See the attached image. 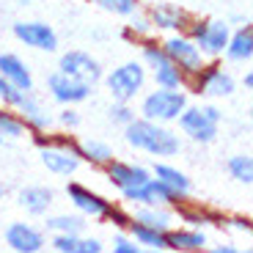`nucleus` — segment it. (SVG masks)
I'll return each mask as SVG.
<instances>
[{
    "label": "nucleus",
    "mask_w": 253,
    "mask_h": 253,
    "mask_svg": "<svg viewBox=\"0 0 253 253\" xmlns=\"http://www.w3.org/2000/svg\"><path fill=\"white\" fill-rule=\"evenodd\" d=\"M14 110L19 113V119L25 121L28 132H50V129H55L52 110H47V105L39 99L33 91H25V94H22V99L17 102V108H14Z\"/></svg>",
    "instance_id": "nucleus-17"
},
{
    "label": "nucleus",
    "mask_w": 253,
    "mask_h": 253,
    "mask_svg": "<svg viewBox=\"0 0 253 253\" xmlns=\"http://www.w3.org/2000/svg\"><path fill=\"white\" fill-rule=\"evenodd\" d=\"M176 132L182 135V140H190L196 146H209L220 138L223 126V110L212 102H187V108L179 113Z\"/></svg>",
    "instance_id": "nucleus-2"
},
{
    "label": "nucleus",
    "mask_w": 253,
    "mask_h": 253,
    "mask_svg": "<svg viewBox=\"0 0 253 253\" xmlns=\"http://www.w3.org/2000/svg\"><path fill=\"white\" fill-rule=\"evenodd\" d=\"M152 176H157L168 190H173L179 201L190 198V193H193V179H190V173H187V171H182L179 165L168 163V160H154Z\"/></svg>",
    "instance_id": "nucleus-21"
},
{
    "label": "nucleus",
    "mask_w": 253,
    "mask_h": 253,
    "mask_svg": "<svg viewBox=\"0 0 253 253\" xmlns=\"http://www.w3.org/2000/svg\"><path fill=\"white\" fill-rule=\"evenodd\" d=\"M237 85H242L245 91H251V88H253V72H251V69H245V72H242V77L237 80Z\"/></svg>",
    "instance_id": "nucleus-41"
},
{
    "label": "nucleus",
    "mask_w": 253,
    "mask_h": 253,
    "mask_svg": "<svg viewBox=\"0 0 253 253\" xmlns=\"http://www.w3.org/2000/svg\"><path fill=\"white\" fill-rule=\"evenodd\" d=\"M102 85L108 91L110 99L116 102H138V96L149 85V72L140 63V58H129V61L116 63L113 69L102 75Z\"/></svg>",
    "instance_id": "nucleus-5"
},
{
    "label": "nucleus",
    "mask_w": 253,
    "mask_h": 253,
    "mask_svg": "<svg viewBox=\"0 0 253 253\" xmlns=\"http://www.w3.org/2000/svg\"><path fill=\"white\" fill-rule=\"evenodd\" d=\"M52 119H55V126L63 129V132H77L80 124H83V116H80V110H77V105H61V108L52 113Z\"/></svg>",
    "instance_id": "nucleus-32"
},
{
    "label": "nucleus",
    "mask_w": 253,
    "mask_h": 253,
    "mask_svg": "<svg viewBox=\"0 0 253 253\" xmlns=\"http://www.w3.org/2000/svg\"><path fill=\"white\" fill-rule=\"evenodd\" d=\"M105 223H108L113 231H126V228H129V223H132V212H129L124 204L116 201L113 209L108 212V217H105Z\"/></svg>",
    "instance_id": "nucleus-34"
},
{
    "label": "nucleus",
    "mask_w": 253,
    "mask_h": 253,
    "mask_svg": "<svg viewBox=\"0 0 253 253\" xmlns=\"http://www.w3.org/2000/svg\"><path fill=\"white\" fill-rule=\"evenodd\" d=\"M44 231H47V237L50 234H83L85 228H88V220L83 215H77L75 209L72 212H47L44 217Z\"/></svg>",
    "instance_id": "nucleus-24"
},
{
    "label": "nucleus",
    "mask_w": 253,
    "mask_h": 253,
    "mask_svg": "<svg viewBox=\"0 0 253 253\" xmlns=\"http://www.w3.org/2000/svg\"><path fill=\"white\" fill-rule=\"evenodd\" d=\"M207 251H212V253H240V248H237L234 242H217V245H212V242H209Z\"/></svg>",
    "instance_id": "nucleus-40"
},
{
    "label": "nucleus",
    "mask_w": 253,
    "mask_h": 253,
    "mask_svg": "<svg viewBox=\"0 0 253 253\" xmlns=\"http://www.w3.org/2000/svg\"><path fill=\"white\" fill-rule=\"evenodd\" d=\"M55 69H61L63 75L77 77V80H83V83H91V85H99L102 75H105L99 58L91 55L88 50H80V47H75V50H63L61 55H58Z\"/></svg>",
    "instance_id": "nucleus-15"
},
{
    "label": "nucleus",
    "mask_w": 253,
    "mask_h": 253,
    "mask_svg": "<svg viewBox=\"0 0 253 253\" xmlns=\"http://www.w3.org/2000/svg\"><path fill=\"white\" fill-rule=\"evenodd\" d=\"M110 251L113 253H143L138 242L129 237V231H116L113 240H110Z\"/></svg>",
    "instance_id": "nucleus-36"
},
{
    "label": "nucleus",
    "mask_w": 253,
    "mask_h": 253,
    "mask_svg": "<svg viewBox=\"0 0 253 253\" xmlns=\"http://www.w3.org/2000/svg\"><path fill=\"white\" fill-rule=\"evenodd\" d=\"M190 102L187 88H163V85H154L152 91L146 88L138 96V116L149 121H157V124H173L179 119L184 108Z\"/></svg>",
    "instance_id": "nucleus-6"
},
{
    "label": "nucleus",
    "mask_w": 253,
    "mask_h": 253,
    "mask_svg": "<svg viewBox=\"0 0 253 253\" xmlns=\"http://www.w3.org/2000/svg\"><path fill=\"white\" fill-rule=\"evenodd\" d=\"M187 94L204 96V99H228L237 94V77L220 58H209L196 75H190L184 83Z\"/></svg>",
    "instance_id": "nucleus-4"
},
{
    "label": "nucleus",
    "mask_w": 253,
    "mask_h": 253,
    "mask_svg": "<svg viewBox=\"0 0 253 253\" xmlns=\"http://www.w3.org/2000/svg\"><path fill=\"white\" fill-rule=\"evenodd\" d=\"M102 171H105V182L119 193V198L124 193H129V190L140 187L146 179L152 176V168H146L140 163H132V160H119V157H113Z\"/></svg>",
    "instance_id": "nucleus-13"
},
{
    "label": "nucleus",
    "mask_w": 253,
    "mask_h": 253,
    "mask_svg": "<svg viewBox=\"0 0 253 253\" xmlns=\"http://www.w3.org/2000/svg\"><path fill=\"white\" fill-rule=\"evenodd\" d=\"M223 228H234V231H240V234H251V220L242 215H223L220 220Z\"/></svg>",
    "instance_id": "nucleus-39"
},
{
    "label": "nucleus",
    "mask_w": 253,
    "mask_h": 253,
    "mask_svg": "<svg viewBox=\"0 0 253 253\" xmlns=\"http://www.w3.org/2000/svg\"><path fill=\"white\" fill-rule=\"evenodd\" d=\"M44 88H47V96L55 102L58 108H61V105H77V108H80L83 102H88L91 96L96 94V85L83 83V80H77V77H72V75H63L61 69H55V72L47 75Z\"/></svg>",
    "instance_id": "nucleus-10"
},
{
    "label": "nucleus",
    "mask_w": 253,
    "mask_h": 253,
    "mask_svg": "<svg viewBox=\"0 0 253 253\" xmlns=\"http://www.w3.org/2000/svg\"><path fill=\"white\" fill-rule=\"evenodd\" d=\"M66 198H69L72 209H75L77 215H83L85 220H96V223H105L108 212L116 204L108 196H102L99 190L88 187V184H83V182H66Z\"/></svg>",
    "instance_id": "nucleus-11"
},
{
    "label": "nucleus",
    "mask_w": 253,
    "mask_h": 253,
    "mask_svg": "<svg viewBox=\"0 0 253 253\" xmlns=\"http://www.w3.org/2000/svg\"><path fill=\"white\" fill-rule=\"evenodd\" d=\"M77 140L75 132H55L50 129V143L36 149L39 152V163L47 168V173L52 176H61V179H72L77 171L83 168V160L80 152H77Z\"/></svg>",
    "instance_id": "nucleus-3"
},
{
    "label": "nucleus",
    "mask_w": 253,
    "mask_h": 253,
    "mask_svg": "<svg viewBox=\"0 0 253 253\" xmlns=\"http://www.w3.org/2000/svg\"><path fill=\"white\" fill-rule=\"evenodd\" d=\"M231 28L234 25H231L228 19H220V17H193V14H190L184 33L196 42L198 50H201L207 58H220L223 50H226L228 36H231Z\"/></svg>",
    "instance_id": "nucleus-8"
},
{
    "label": "nucleus",
    "mask_w": 253,
    "mask_h": 253,
    "mask_svg": "<svg viewBox=\"0 0 253 253\" xmlns=\"http://www.w3.org/2000/svg\"><path fill=\"white\" fill-rule=\"evenodd\" d=\"M3 198H6V184L0 182V201H3Z\"/></svg>",
    "instance_id": "nucleus-42"
},
{
    "label": "nucleus",
    "mask_w": 253,
    "mask_h": 253,
    "mask_svg": "<svg viewBox=\"0 0 253 253\" xmlns=\"http://www.w3.org/2000/svg\"><path fill=\"white\" fill-rule=\"evenodd\" d=\"M149 22H152L154 33L165 36V33H182L187 28L190 11H184L176 3H152L149 8H143Z\"/></svg>",
    "instance_id": "nucleus-16"
},
{
    "label": "nucleus",
    "mask_w": 253,
    "mask_h": 253,
    "mask_svg": "<svg viewBox=\"0 0 253 253\" xmlns=\"http://www.w3.org/2000/svg\"><path fill=\"white\" fill-rule=\"evenodd\" d=\"M121 132H124V143L132 152H140L154 160L179 157L184 146L182 135L173 129V124H157V121L140 119V116H135L126 126H121Z\"/></svg>",
    "instance_id": "nucleus-1"
},
{
    "label": "nucleus",
    "mask_w": 253,
    "mask_h": 253,
    "mask_svg": "<svg viewBox=\"0 0 253 253\" xmlns=\"http://www.w3.org/2000/svg\"><path fill=\"white\" fill-rule=\"evenodd\" d=\"M154 33V28H152V22H149V17H146V11L140 8V11H135L132 17H126L124 19V25H121V39H124L126 44H138L140 39H146V36H152Z\"/></svg>",
    "instance_id": "nucleus-28"
},
{
    "label": "nucleus",
    "mask_w": 253,
    "mask_h": 253,
    "mask_svg": "<svg viewBox=\"0 0 253 253\" xmlns=\"http://www.w3.org/2000/svg\"><path fill=\"white\" fill-rule=\"evenodd\" d=\"M77 152H80V160L83 165H91V168H105L116 154V149L102 138H83L77 140Z\"/></svg>",
    "instance_id": "nucleus-25"
},
{
    "label": "nucleus",
    "mask_w": 253,
    "mask_h": 253,
    "mask_svg": "<svg viewBox=\"0 0 253 253\" xmlns=\"http://www.w3.org/2000/svg\"><path fill=\"white\" fill-rule=\"evenodd\" d=\"M17 207L28 217H44L55 207V190L47 184H25L17 190Z\"/></svg>",
    "instance_id": "nucleus-18"
},
{
    "label": "nucleus",
    "mask_w": 253,
    "mask_h": 253,
    "mask_svg": "<svg viewBox=\"0 0 253 253\" xmlns=\"http://www.w3.org/2000/svg\"><path fill=\"white\" fill-rule=\"evenodd\" d=\"M135 47H138L140 63H143L146 72H149V83H154V85H163V88H184L187 77H184L182 72L173 66L171 58L165 55V50H163V44H160V36H157V33L140 39Z\"/></svg>",
    "instance_id": "nucleus-7"
},
{
    "label": "nucleus",
    "mask_w": 253,
    "mask_h": 253,
    "mask_svg": "<svg viewBox=\"0 0 253 253\" xmlns=\"http://www.w3.org/2000/svg\"><path fill=\"white\" fill-rule=\"evenodd\" d=\"M0 75L8 83H14L19 91H33V72L25 63V58L17 52H0Z\"/></svg>",
    "instance_id": "nucleus-23"
},
{
    "label": "nucleus",
    "mask_w": 253,
    "mask_h": 253,
    "mask_svg": "<svg viewBox=\"0 0 253 253\" xmlns=\"http://www.w3.org/2000/svg\"><path fill=\"white\" fill-rule=\"evenodd\" d=\"M226 173H228V179H234L237 184L251 187L253 184V157L248 152L231 154V157L226 160Z\"/></svg>",
    "instance_id": "nucleus-29"
},
{
    "label": "nucleus",
    "mask_w": 253,
    "mask_h": 253,
    "mask_svg": "<svg viewBox=\"0 0 253 253\" xmlns=\"http://www.w3.org/2000/svg\"><path fill=\"white\" fill-rule=\"evenodd\" d=\"M11 36L36 52H58V33L44 19H19L11 25Z\"/></svg>",
    "instance_id": "nucleus-12"
},
{
    "label": "nucleus",
    "mask_w": 253,
    "mask_h": 253,
    "mask_svg": "<svg viewBox=\"0 0 253 253\" xmlns=\"http://www.w3.org/2000/svg\"><path fill=\"white\" fill-rule=\"evenodd\" d=\"M168 251L173 253H201L209 248V234L207 228H193V226H176L173 223L168 231Z\"/></svg>",
    "instance_id": "nucleus-20"
},
{
    "label": "nucleus",
    "mask_w": 253,
    "mask_h": 253,
    "mask_svg": "<svg viewBox=\"0 0 253 253\" xmlns=\"http://www.w3.org/2000/svg\"><path fill=\"white\" fill-rule=\"evenodd\" d=\"M22 94H25V91H19L14 83H8L6 77L0 75V105H3V108H17V102L22 99Z\"/></svg>",
    "instance_id": "nucleus-37"
},
{
    "label": "nucleus",
    "mask_w": 253,
    "mask_h": 253,
    "mask_svg": "<svg viewBox=\"0 0 253 253\" xmlns=\"http://www.w3.org/2000/svg\"><path fill=\"white\" fill-rule=\"evenodd\" d=\"M108 251V245L99 240V237H91L83 231L80 240H77V253H105Z\"/></svg>",
    "instance_id": "nucleus-38"
},
{
    "label": "nucleus",
    "mask_w": 253,
    "mask_h": 253,
    "mask_svg": "<svg viewBox=\"0 0 253 253\" xmlns=\"http://www.w3.org/2000/svg\"><path fill=\"white\" fill-rule=\"evenodd\" d=\"M129 212H132V220L143 223V226H152V228H160V231H168V228L176 223V212H173V207L135 204V207H129Z\"/></svg>",
    "instance_id": "nucleus-26"
},
{
    "label": "nucleus",
    "mask_w": 253,
    "mask_h": 253,
    "mask_svg": "<svg viewBox=\"0 0 253 253\" xmlns=\"http://www.w3.org/2000/svg\"><path fill=\"white\" fill-rule=\"evenodd\" d=\"M77 240H80V234H50L47 248L55 253H77Z\"/></svg>",
    "instance_id": "nucleus-35"
},
{
    "label": "nucleus",
    "mask_w": 253,
    "mask_h": 253,
    "mask_svg": "<svg viewBox=\"0 0 253 253\" xmlns=\"http://www.w3.org/2000/svg\"><path fill=\"white\" fill-rule=\"evenodd\" d=\"M99 11L110 14V17L116 19H126L132 17L135 11H140L143 8V0H91Z\"/></svg>",
    "instance_id": "nucleus-31"
},
{
    "label": "nucleus",
    "mask_w": 253,
    "mask_h": 253,
    "mask_svg": "<svg viewBox=\"0 0 253 253\" xmlns=\"http://www.w3.org/2000/svg\"><path fill=\"white\" fill-rule=\"evenodd\" d=\"M126 231H129V237L140 245V251H152V253L168 251V237H165V231H160V228H152V226H143V223L132 220Z\"/></svg>",
    "instance_id": "nucleus-27"
},
{
    "label": "nucleus",
    "mask_w": 253,
    "mask_h": 253,
    "mask_svg": "<svg viewBox=\"0 0 253 253\" xmlns=\"http://www.w3.org/2000/svg\"><path fill=\"white\" fill-rule=\"evenodd\" d=\"M3 143H6V140H3V138H0V146H3Z\"/></svg>",
    "instance_id": "nucleus-43"
},
{
    "label": "nucleus",
    "mask_w": 253,
    "mask_h": 253,
    "mask_svg": "<svg viewBox=\"0 0 253 253\" xmlns=\"http://www.w3.org/2000/svg\"><path fill=\"white\" fill-rule=\"evenodd\" d=\"M28 135L25 121L19 119V113L14 108H3L0 105V138L3 140H19Z\"/></svg>",
    "instance_id": "nucleus-30"
},
{
    "label": "nucleus",
    "mask_w": 253,
    "mask_h": 253,
    "mask_svg": "<svg viewBox=\"0 0 253 253\" xmlns=\"http://www.w3.org/2000/svg\"><path fill=\"white\" fill-rule=\"evenodd\" d=\"M160 44H163L165 55L173 61V66H176L179 72H182L184 77L196 75L198 69H201L204 63L209 61L207 55H204L201 50H198V44L193 42V39L187 36V33H165L163 39H160Z\"/></svg>",
    "instance_id": "nucleus-9"
},
{
    "label": "nucleus",
    "mask_w": 253,
    "mask_h": 253,
    "mask_svg": "<svg viewBox=\"0 0 253 253\" xmlns=\"http://www.w3.org/2000/svg\"><path fill=\"white\" fill-rule=\"evenodd\" d=\"M220 58H226V63H231V66H251V61H253V28H251V19L242 22V25H237V28H231V36H228L226 50H223Z\"/></svg>",
    "instance_id": "nucleus-19"
},
{
    "label": "nucleus",
    "mask_w": 253,
    "mask_h": 253,
    "mask_svg": "<svg viewBox=\"0 0 253 253\" xmlns=\"http://www.w3.org/2000/svg\"><path fill=\"white\" fill-rule=\"evenodd\" d=\"M173 212H176V220L182 226H193V228H212V226H220V220H223L220 212H215V209H209V207H201V204H190L187 198L179 201L173 207Z\"/></svg>",
    "instance_id": "nucleus-22"
},
{
    "label": "nucleus",
    "mask_w": 253,
    "mask_h": 253,
    "mask_svg": "<svg viewBox=\"0 0 253 253\" xmlns=\"http://www.w3.org/2000/svg\"><path fill=\"white\" fill-rule=\"evenodd\" d=\"M3 242L11 253H42L47 251V231L36 223L14 220L3 231Z\"/></svg>",
    "instance_id": "nucleus-14"
},
{
    "label": "nucleus",
    "mask_w": 253,
    "mask_h": 253,
    "mask_svg": "<svg viewBox=\"0 0 253 253\" xmlns=\"http://www.w3.org/2000/svg\"><path fill=\"white\" fill-rule=\"evenodd\" d=\"M138 116V110H135V102H116L110 99V108H108V121L113 126H126L129 121Z\"/></svg>",
    "instance_id": "nucleus-33"
}]
</instances>
